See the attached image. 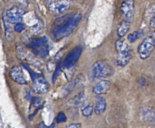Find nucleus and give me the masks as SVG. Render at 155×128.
<instances>
[{"label": "nucleus", "instance_id": "nucleus-1", "mask_svg": "<svg viewBox=\"0 0 155 128\" xmlns=\"http://www.w3.org/2000/svg\"><path fill=\"white\" fill-rule=\"evenodd\" d=\"M82 19L80 13H73L64 17V18L55 25L53 29V35L56 39L61 40L74 31Z\"/></svg>", "mask_w": 155, "mask_h": 128}, {"label": "nucleus", "instance_id": "nucleus-2", "mask_svg": "<svg viewBox=\"0 0 155 128\" xmlns=\"http://www.w3.org/2000/svg\"><path fill=\"white\" fill-rule=\"evenodd\" d=\"M115 48L117 52V64L120 67H125L130 63L131 57V48L123 39H119L115 43Z\"/></svg>", "mask_w": 155, "mask_h": 128}, {"label": "nucleus", "instance_id": "nucleus-3", "mask_svg": "<svg viewBox=\"0 0 155 128\" xmlns=\"http://www.w3.org/2000/svg\"><path fill=\"white\" fill-rule=\"evenodd\" d=\"M114 72L113 67L106 61L101 60L94 63L90 70V75L92 79L106 78Z\"/></svg>", "mask_w": 155, "mask_h": 128}, {"label": "nucleus", "instance_id": "nucleus-4", "mask_svg": "<svg viewBox=\"0 0 155 128\" xmlns=\"http://www.w3.org/2000/svg\"><path fill=\"white\" fill-rule=\"evenodd\" d=\"M155 49V30L146 37L137 47V53L143 60L147 59Z\"/></svg>", "mask_w": 155, "mask_h": 128}, {"label": "nucleus", "instance_id": "nucleus-5", "mask_svg": "<svg viewBox=\"0 0 155 128\" xmlns=\"http://www.w3.org/2000/svg\"><path fill=\"white\" fill-rule=\"evenodd\" d=\"M24 13L25 11L21 8L15 6L5 11L4 18L8 23L16 24L22 21Z\"/></svg>", "mask_w": 155, "mask_h": 128}, {"label": "nucleus", "instance_id": "nucleus-6", "mask_svg": "<svg viewBox=\"0 0 155 128\" xmlns=\"http://www.w3.org/2000/svg\"><path fill=\"white\" fill-rule=\"evenodd\" d=\"M82 52V47L81 45L77 46L74 48L71 52L67 54L62 63V65L65 69H71L73 67L78 60Z\"/></svg>", "mask_w": 155, "mask_h": 128}, {"label": "nucleus", "instance_id": "nucleus-7", "mask_svg": "<svg viewBox=\"0 0 155 128\" xmlns=\"http://www.w3.org/2000/svg\"><path fill=\"white\" fill-rule=\"evenodd\" d=\"M71 5V0H48L50 11L55 15L61 14L67 11Z\"/></svg>", "mask_w": 155, "mask_h": 128}, {"label": "nucleus", "instance_id": "nucleus-8", "mask_svg": "<svg viewBox=\"0 0 155 128\" xmlns=\"http://www.w3.org/2000/svg\"><path fill=\"white\" fill-rule=\"evenodd\" d=\"M140 116L146 124L155 126V109L150 107H143L140 110Z\"/></svg>", "mask_w": 155, "mask_h": 128}, {"label": "nucleus", "instance_id": "nucleus-9", "mask_svg": "<svg viewBox=\"0 0 155 128\" xmlns=\"http://www.w3.org/2000/svg\"><path fill=\"white\" fill-rule=\"evenodd\" d=\"M33 82L32 89L35 93L40 94H45L48 91L49 85L43 77L38 75Z\"/></svg>", "mask_w": 155, "mask_h": 128}, {"label": "nucleus", "instance_id": "nucleus-10", "mask_svg": "<svg viewBox=\"0 0 155 128\" xmlns=\"http://www.w3.org/2000/svg\"><path fill=\"white\" fill-rule=\"evenodd\" d=\"M134 3L133 0H124L120 6V12L124 19L131 20L134 15Z\"/></svg>", "mask_w": 155, "mask_h": 128}, {"label": "nucleus", "instance_id": "nucleus-11", "mask_svg": "<svg viewBox=\"0 0 155 128\" xmlns=\"http://www.w3.org/2000/svg\"><path fill=\"white\" fill-rule=\"evenodd\" d=\"M10 74L12 79L16 83L21 85L27 84V82L25 78L23 70L21 67L18 65H15L10 70Z\"/></svg>", "mask_w": 155, "mask_h": 128}, {"label": "nucleus", "instance_id": "nucleus-12", "mask_svg": "<svg viewBox=\"0 0 155 128\" xmlns=\"http://www.w3.org/2000/svg\"><path fill=\"white\" fill-rule=\"evenodd\" d=\"M110 87V82L107 80H102L97 82L92 88V92L97 96L106 94Z\"/></svg>", "mask_w": 155, "mask_h": 128}, {"label": "nucleus", "instance_id": "nucleus-13", "mask_svg": "<svg viewBox=\"0 0 155 128\" xmlns=\"http://www.w3.org/2000/svg\"><path fill=\"white\" fill-rule=\"evenodd\" d=\"M107 107V102L106 99L101 96L96 97V103L94 107V111L97 115H101L106 111Z\"/></svg>", "mask_w": 155, "mask_h": 128}, {"label": "nucleus", "instance_id": "nucleus-14", "mask_svg": "<svg viewBox=\"0 0 155 128\" xmlns=\"http://www.w3.org/2000/svg\"><path fill=\"white\" fill-rule=\"evenodd\" d=\"M131 20L124 19L119 25L117 28V35L119 37H123L129 31L131 27Z\"/></svg>", "mask_w": 155, "mask_h": 128}, {"label": "nucleus", "instance_id": "nucleus-15", "mask_svg": "<svg viewBox=\"0 0 155 128\" xmlns=\"http://www.w3.org/2000/svg\"><path fill=\"white\" fill-rule=\"evenodd\" d=\"M47 41H48V39L46 37H42L38 38L32 40L29 43L28 46L30 48H31L33 49H36L47 44Z\"/></svg>", "mask_w": 155, "mask_h": 128}, {"label": "nucleus", "instance_id": "nucleus-16", "mask_svg": "<svg viewBox=\"0 0 155 128\" xmlns=\"http://www.w3.org/2000/svg\"><path fill=\"white\" fill-rule=\"evenodd\" d=\"M85 99V93L84 92H81L79 93L78 94L75 96L71 100V105L74 107L80 106L83 104Z\"/></svg>", "mask_w": 155, "mask_h": 128}, {"label": "nucleus", "instance_id": "nucleus-17", "mask_svg": "<svg viewBox=\"0 0 155 128\" xmlns=\"http://www.w3.org/2000/svg\"><path fill=\"white\" fill-rule=\"evenodd\" d=\"M94 109L92 104H84L83 106V107H82V109H81V112H82L83 116L86 117H89L92 114Z\"/></svg>", "mask_w": 155, "mask_h": 128}, {"label": "nucleus", "instance_id": "nucleus-18", "mask_svg": "<svg viewBox=\"0 0 155 128\" xmlns=\"http://www.w3.org/2000/svg\"><path fill=\"white\" fill-rule=\"evenodd\" d=\"M143 35V31L141 30L135 31L130 34H129L127 36V39L131 43H133L136 41L139 38H140Z\"/></svg>", "mask_w": 155, "mask_h": 128}, {"label": "nucleus", "instance_id": "nucleus-19", "mask_svg": "<svg viewBox=\"0 0 155 128\" xmlns=\"http://www.w3.org/2000/svg\"><path fill=\"white\" fill-rule=\"evenodd\" d=\"M33 52H35L37 55H39L40 56L44 57V56L47 55L48 54V47L47 44H45L44 46L40 47L36 49H34Z\"/></svg>", "mask_w": 155, "mask_h": 128}, {"label": "nucleus", "instance_id": "nucleus-20", "mask_svg": "<svg viewBox=\"0 0 155 128\" xmlns=\"http://www.w3.org/2000/svg\"><path fill=\"white\" fill-rule=\"evenodd\" d=\"M56 122L57 123H64L65 121H66L67 120V117L66 115L63 112H60L58 114V115L56 117Z\"/></svg>", "mask_w": 155, "mask_h": 128}, {"label": "nucleus", "instance_id": "nucleus-21", "mask_svg": "<svg viewBox=\"0 0 155 128\" xmlns=\"http://www.w3.org/2000/svg\"><path fill=\"white\" fill-rule=\"evenodd\" d=\"M25 25L22 23H18L15 24L14 27V30L17 33H21L23 31L25 28Z\"/></svg>", "mask_w": 155, "mask_h": 128}, {"label": "nucleus", "instance_id": "nucleus-22", "mask_svg": "<svg viewBox=\"0 0 155 128\" xmlns=\"http://www.w3.org/2000/svg\"><path fill=\"white\" fill-rule=\"evenodd\" d=\"M64 128H82V126L80 123H73L66 126Z\"/></svg>", "mask_w": 155, "mask_h": 128}, {"label": "nucleus", "instance_id": "nucleus-23", "mask_svg": "<svg viewBox=\"0 0 155 128\" xmlns=\"http://www.w3.org/2000/svg\"><path fill=\"white\" fill-rule=\"evenodd\" d=\"M150 26L153 28H155V13L150 21Z\"/></svg>", "mask_w": 155, "mask_h": 128}, {"label": "nucleus", "instance_id": "nucleus-24", "mask_svg": "<svg viewBox=\"0 0 155 128\" xmlns=\"http://www.w3.org/2000/svg\"><path fill=\"white\" fill-rule=\"evenodd\" d=\"M15 1L20 3V4H21L23 6H27L28 3V0H15Z\"/></svg>", "mask_w": 155, "mask_h": 128}, {"label": "nucleus", "instance_id": "nucleus-25", "mask_svg": "<svg viewBox=\"0 0 155 128\" xmlns=\"http://www.w3.org/2000/svg\"><path fill=\"white\" fill-rule=\"evenodd\" d=\"M3 1H4V2H7V1H8V0H3Z\"/></svg>", "mask_w": 155, "mask_h": 128}]
</instances>
